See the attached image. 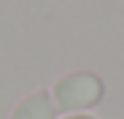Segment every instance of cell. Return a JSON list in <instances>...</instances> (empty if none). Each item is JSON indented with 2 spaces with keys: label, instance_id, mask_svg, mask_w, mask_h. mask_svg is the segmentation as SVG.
<instances>
[{
  "label": "cell",
  "instance_id": "7a4b0ae2",
  "mask_svg": "<svg viewBox=\"0 0 124 119\" xmlns=\"http://www.w3.org/2000/svg\"><path fill=\"white\" fill-rule=\"evenodd\" d=\"M11 119H55V106H53L50 95L40 90V93L29 95L24 103L13 111Z\"/></svg>",
  "mask_w": 124,
  "mask_h": 119
},
{
  "label": "cell",
  "instance_id": "3957f363",
  "mask_svg": "<svg viewBox=\"0 0 124 119\" xmlns=\"http://www.w3.org/2000/svg\"><path fill=\"white\" fill-rule=\"evenodd\" d=\"M69 119H95V117H87V114H79V117H69Z\"/></svg>",
  "mask_w": 124,
  "mask_h": 119
},
{
  "label": "cell",
  "instance_id": "6da1fadb",
  "mask_svg": "<svg viewBox=\"0 0 124 119\" xmlns=\"http://www.w3.org/2000/svg\"><path fill=\"white\" fill-rule=\"evenodd\" d=\"M103 95V82L90 71H77L55 85V103L61 111H77L95 106Z\"/></svg>",
  "mask_w": 124,
  "mask_h": 119
}]
</instances>
